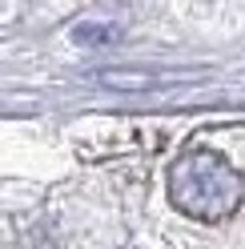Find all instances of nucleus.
<instances>
[{
	"instance_id": "1",
	"label": "nucleus",
	"mask_w": 245,
	"mask_h": 249,
	"mask_svg": "<svg viewBox=\"0 0 245 249\" xmlns=\"http://www.w3.org/2000/svg\"><path fill=\"white\" fill-rule=\"evenodd\" d=\"M241 193H245L241 173L213 149H189L169 169V197L193 221L217 225L225 217H233L241 205Z\"/></svg>"
}]
</instances>
